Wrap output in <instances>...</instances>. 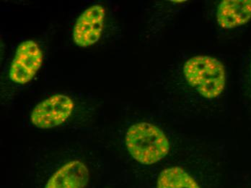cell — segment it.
Masks as SVG:
<instances>
[{"label":"cell","mask_w":251,"mask_h":188,"mask_svg":"<svg viewBox=\"0 0 251 188\" xmlns=\"http://www.w3.org/2000/svg\"><path fill=\"white\" fill-rule=\"evenodd\" d=\"M125 143L132 158L145 165L154 164L163 160L171 147L163 131L145 122L134 124L127 130Z\"/></svg>","instance_id":"cell-1"},{"label":"cell","mask_w":251,"mask_h":188,"mask_svg":"<svg viewBox=\"0 0 251 188\" xmlns=\"http://www.w3.org/2000/svg\"><path fill=\"white\" fill-rule=\"evenodd\" d=\"M183 75L186 83L204 99H214L226 86V70L223 64L209 56H196L185 62Z\"/></svg>","instance_id":"cell-2"},{"label":"cell","mask_w":251,"mask_h":188,"mask_svg":"<svg viewBox=\"0 0 251 188\" xmlns=\"http://www.w3.org/2000/svg\"><path fill=\"white\" fill-rule=\"evenodd\" d=\"M74 107V102L69 96L53 95L40 102L33 108L30 122L38 129H50L67 121Z\"/></svg>","instance_id":"cell-3"},{"label":"cell","mask_w":251,"mask_h":188,"mask_svg":"<svg viewBox=\"0 0 251 188\" xmlns=\"http://www.w3.org/2000/svg\"><path fill=\"white\" fill-rule=\"evenodd\" d=\"M43 53L37 43L26 41L18 47L10 65V80L25 84L36 76L42 65Z\"/></svg>","instance_id":"cell-4"},{"label":"cell","mask_w":251,"mask_h":188,"mask_svg":"<svg viewBox=\"0 0 251 188\" xmlns=\"http://www.w3.org/2000/svg\"><path fill=\"white\" fill-rule=\"evenodd\" d=\"M105 17V8L100 4L92 5L81 14L73 30L76 45L85 48L97 43L103 30Z\"/></svg>","instance_id":"cell-5"},{"label":"cell","mask_w":251,"mask_h":188,"mask_svg":"<svg viewBox=\"0 0 251 188\" xmlns=\"http://www.w3.org/2000/svg\"><path fill=\"white\" fill-rule=\"evenodd\" d=\"M90 178L88 168L81 161L66 162L47 182L45 188H85Z\"/></svg>","instance_id":"cell-6"},{"label":"cell","mask_w":251,"mask_h":188,"mask_svg":"<svg viewBox=\"0 0 251 188\" xmlns=\"http://www.w3.org/2000/svg\"><path fill=\"white\" fill-rule=\"evenodd\" d=\"M217 22L223 28H235L251 19V0H225L217 10Z\"/></svg>","instance_id":"cell-7"},{"label":"cell","mask_w":251,"mask_h":188,"mask_svg":"<svg viewBox=\"0 0 251 188\" xmlns=\"http://www.w3.org/2000/svg\"><path fill=\"white\" fill-rule=\"evenodd\" d=\"M157 188H201L194 177L177 166L167 168L159 175Z\"/></svg>","instance_id":"cell-8"}]
</instances>
